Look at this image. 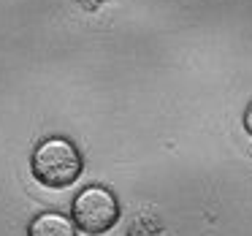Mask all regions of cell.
Returning a JSON list of instances; mask_svg holds the SVG:
<instances>
[{"label": "cell", "mask_w": 252, "mask_h": 236, "mask_svg": "<svg viewBox=\"0 0 252 236\" xmlns=\"http://www.w3.org/2000/svg\"><path fill=\"white\" fill-rule=\"evenodd\" d=\"M82 174V155L65 138H46L33 152V176L46 187H68Z\"/></svg>", "instance_id": "obj_1"}, {"label": "cell", "mask_w": 252, "mask_h": 236, "mask_svg": "<svg viewBox=\"0 0 252 236\" xmlns=\"http://www.w3.org/2000/svg\"><path fill=\"white\" fill-rule=\"evenodd\" d=\"M28 236H76V234H73V223L68 217L46 212V214H38L30 223Z\"/></svg>", "instance_id": "obj_3"}, {"label": "cell", "mask_w": 252, "mask_h": 236, "mask_svg": "<svg viewBox=\"0 0 252 236\" xmlns=\"http://www.w3.org/2000/svg\"><path fill=\"white\" fill-rule=\"evenodd\" d=\"M244 125H247V131L252 133V103H250V109H247V114H244Z\"/></svg>", "instance_id": "obj_4"}, {"label": "cell", "mask_w": 252, "mask_h": 236, "mask_svg": "<svg viewBox=\"0 0 252 236\" xmlns=\"http://www.w3.org/2000/svg\"><path fill=\"white\" fill-rule=\"evenodd\" d=\"M73 220L87 234H106L120 220V203L106 187H87L73 201Z\"/></svg>", "instance_id": "obj_2"}]
</instances>
